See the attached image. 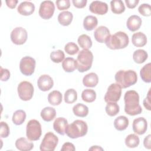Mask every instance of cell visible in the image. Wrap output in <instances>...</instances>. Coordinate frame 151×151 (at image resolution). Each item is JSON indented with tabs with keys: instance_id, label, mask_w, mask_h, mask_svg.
<instances>
[{
	"instance_id": "6da1fadb",
	"label": "cell",
	"mask_w": 151,
	"mask_h": 151,
	"mask_svg": "<svg viewBox=\"0 0 151 151\" xmlns=\"http://www.w3.org/2000/svg\"><path fill=\"white\" fill-rule=\"evenodd\" d=\"M124 111L130 116L139 114L142 109L139 104V96L135 90L126 91L124 96Z\"/></svg>"
},
{
	"instance_id": "7a4b0ae2",
	"label": "cell",
	"mask_w": 151,
	"mask_h": 151,
	"mask_svg": "<svg viewBox=\"0 0 151 151\" xmlns=\"http://www.w3.org/2000/svg\"><path fill=\"white\" fill-rule=\"evenodd\" d=\"M129 42V39L126 33L118 31L113 35H110L104 43L110 49L119 50L126 48Z\"/></svg>"
},
{
	"instance_id": "3957f363",
	"label": "cell",
	"mask_w": 151,
	"mask_h": 151,
	"mask_svg": "<svg viewBox=\"0 0 151 151\" xmlns=\"http://www.w3.org/2000/svg\"><path fill=\"white\" fill-rule=\"evenodd\" d=\"M114 78L116 83L123 88L134 85L137 80V74L132 70H119L116 73Z\"/></svg>"
},
{
	"instance_id": "277c9868",
	"label": "cell",
	"mask_w": 151,
	"mask_h": 151,
	"mask_svg": "<svg viewBox=\"0 0 151 151\" xmlns=\"http://www.w3.org/2000/svg\"><path fill=\"white\" fill-rule=\"evenodd\" d=\"M87 131L88 126L84 121L76 120L72 123L67 126L65 133L70 138L77 139L85 136Z\"/></svg>"
},
{
	"instance_id": "5b68a950",
	"label": "cell",
	"mask_w": 151,
	"mask_h": 151,
	"mask_svg": "<svg viewBox=\"0 0 151 151\" xmlns=\"http://www.w3.org/2000/svg\"><path fill=\"white\" fill-rule=\"evenodd\" d=\"M93 61V55L88 50L83 49L78 52L76 63L77 69L80 73H84L90 70Z\"/></svg>"
},
{
	"instance_id": "8992f818",
	"label": "cell",
	"mask_w": 151,
	"mask_h": 151,
	"mask_svg": "<svg viewBox=\"0 0 151 151\" xmlns=\"http://www.w3.org/2000/svg\"><path fill=\"white\" fill-rule=\"evenodd\" d=\"M26 135L28 140L31 141H36L40 139L42 129L40 123L35 119L30 120L26 127Z\"/></svg>"
},
{
	"instance_id": "52a82bcc",
	"label": "cell",
	"mask_w": 151,
	"mask_h": 151,
	"mask_svg": "<svg viewBox=\"0 0 151 151\" xmlns=\"http://www.w3.org/2000/svg\"><path fill=\"white\" fill-rule=\"evenodd\" d=\"M58 143V137L53 133L49 132L45 134L40 149L41 151H54Z\"/></svg>"
},
{
	"instance_id": "ba28073f",
	"label": "cell",
	"mask_w": 151,
	"mask_h": 151,
	"mask_svg": "<svg viewBox=\"0 0 151 151\" xmlns=\"http://www.w3.org/2000/svg\"><path fill=\"white\" fill-rule=\"evenodd\" d=\"M19 97L23 101L31 100L34 94L33 85L29 81H21L17 88Z\"/></svg>"
},
{
	"instance_id": "9c48e42d",
	"label": "cell",
	"mask_w": 151,
	"mask_h": 151,
	"mask_svg": "<svg viewBox=\"0 0 151 151\" xmlns=\"http://www.w3.org/2000/svg\"><path fill=\"white\" fill-rule=\"evenodd\" d=\"M122 87L117 83L111 84L104 96V101L107 103H116L121 97Z\"/></svg>"
},
{
	"instance_id": "30bf717a",
	"label": "cell",
	"mask_w": 151,
	"mask_h": 151,
	"mask_svg": "<svg viewBox=\"0 0 151 151\" xmlns=\"http://www.w3.org/2000/svg\"><path fill=\"white\" fill-rule=\"evenodd\" d=\"M35 63V59L29 56L22 58L19 63V69L21 73L26 76H31L34 72Z\"/></svg>"
},
{
	"instance_id": "8fae6325",
	"label": "cell",
	"mask_w": 151,
	"mask_h": 151,
	"mask_svg": "<svg viewBox=\"0 0 151 151\" xmlns=\"http://www.w3.org/2000/svg\"><path fill=\"white\" fill-rule=\"evenodd\" d=\"M11 40L16 45L24 44L28 38V34L25 29L19 27L15 28L11 33Z\"/></svg>"
},
{
	"instance_id": "7c38bea8",
	"label": "cell",
	"mask_w": 151,
	"mask_h": 151,
	"mask_svg": "<svg viewBox=\"0 0 151 151\" xmlns=\"http://www.w3.org/2000/svg\"><path fill=\"white\" fill-rule=\"evenodd\" d=\"M55 5L51 1H42L39 8V15L44 19H50L54 12Z\"/></svg>"
},
{
	"instance_id": "4fadbf2b",
	"label": "cell",
	"mask_w": 151,
	"mask_h": 151,
	"mask_svg": "<svg viewBox=\"0 0 151 151\" xmlns=\"http://www.w3.org/2000/svg\"><path fill=\"white\" fill-rule=\"evenodd\" d=\"M89 9L93 14L102 15L107 12L108 5L106 2L100 1H94L90 4Z\"/></svg>"
},
{
	"instance_id": "5bb4252c",
	"label": "cell",
	"mask_w": 151,
	"mask_h": 151,
	"mask_svg": "<svg viewBox=\"0 0 151 151\" xmlns=\"http://www.w3.org/2000/svg\"><path fill=\"white\" fill-rule=\"evenodd\" d=\"M37 85L39 89L42 91L50 90L54 85L52 78L47 74L41 75L37 80Z\"/></svg>"
},
{
	"instance_id": "9a60e30c",
	"label": "cell",
	"mask_w": 151,
	"mask_h": 151,
	"mask_svg": "<svg viewBox=\"0 0 151 151\" xmlns=\"http://www.w3.org/2000/svg\"><path fill=\"white\" fill-rule=\"evenodd\" d=\"M132 128L135 133L139 135L143 134L147 130V122L144 117H137L133 120Z\"/></svg>"
},
{
	"instance_id": "2e32d148",
	"label": "cell",
	"mask_w": 151,
	"mask_h": 151,
	"mask_svg": "<svg viewBox=\"0 0 151 151\" xmlns=\"http://www.w3.org/2000/svg\"><path fill=\"white\" fill-rule=\"evenodd\" d=\"M110 35L108 28L105 26H100L97 28L94 32V37L96 40L100 43L105 42L106 39Z\"/></svg>"
},
{
	"instance_id": "e0dca14e",
	"label": "cell",
	"mask_w": 151,
	"mask_h": 151,
	"mask_svg": "<svg viewBox=\"0 0 151 151\" xmlns=\"http://www.w3.org/2000/svg\"><path fill=\"white\" fill-rule=\"evenodd\" d=\"M35 11V5L33 3L29 1H24L19 4L18 6V12L24 16H28L33 14Z\"/></svg>"
},
{
	"instance_id": "ac0fdd59",
	"label": "cell",
	"mask_w": 151,
	"mask_h": 151,
	"mask_svg": "<svg viewBox=\"0 0 151 151\" xmlns=\"http://www.w3.org/2000/svg\"><path fill=\"white\" fill-rule=\"evenodd\" d=\"M142 23V19L136 15L130 16L126 22V26L130 31H136L141 27Z\"/></svg>"
},
{
	"instance_id": "d6986e66",
	"label": "cell",
	"mask_w": 151,
	"mask_h": 151,
	"mask_svg": "<svg viewBox=\"0 0 151 151\" xmlns=\"http://www.w3.org/2000/svg\"><path fill=\"white\" fill-rule=\"evenodd\" d=\"M68 125V122L66 119L64 117H57L54 122L53 128L54 130L61 135L65 134V130L67 126Z\"/></svg>"
},
{
	"instance_id": "ffe728a7",
	"label": "cell",
	"mask_w": 151,
	"mask_h": 151,
	"mask_svg": "<svg viewBox=\"0 0 151 151\" xmlns=\"http://www.w3.org/2000/svg\"><path fill=\"white\" fill-rule=\"evenodd\" d=\"M15 146L21 151H29L33 149L34 144L25 137H20L15 142Z\"/></svg>"
},
{
	"instance_id": "44dd1931",
	"label": "cell",
	"mask_w": 151,
	"mask_h": 151,
	"mask_svg": "<svg viewBox=\"0 0 151 151\" xmlns=\"http://www.w3.org/2000/svg\"><path fill=\"white\" fill-rule=\"evenodd\" d=\"M132 44L137 47L145 46L147 43V37L146 35L142 32L134 33L132 37Z\"/></svg>"
},
{
	"instance_id": "7402d4cb",
	"label": "cell",
	"mask_w": 151,
	"mask_h": 151,
	"mask_svg": "<svg viewBox=\"0 0 151 151\" xmlns=\"http://www.w3.org/2000/svg\"><path fill=\"white\" fill-rule=\"evenodd\" d=\"M99 83L98 76L94 73H90L86 74L83 79V83L87 87H94Z\"/></svg>"
},
{
	"instance_id": "603a6c76",
	"label": "cell",
	"mask_w": 151,
	"mask_h": 151,
	"mask_svg": "<svg viewBox=\"0 0 151 151\" xmlns=\"http://www.w3.org/2000/svg\"><path fill=\"white\" fill-rule=\"evenodd\" d=\"M57 19L58 22L61 25L68 26L71 23L73 19V15L70 11H63L58 14Z\"/></svg>"
},
{
	"instance_id": "cb8c5ba5",
	"label": "cell",
	"mask_w": 151,
	"mask_h": 151,
	"mask_svg": "<svg viewBox=\"0 0 151 151\" xmlns=\"http://www.w3.org/2000/svg\"><path fill=\"white\" fill-rule=\"evenodd\" d=\"M41 117L45 122H51L56 116L55 109L52 107H45L41 111Z\"/></svg>"
},
{
	"instance_id": "d4e9b609",
	"label": "cell",
	"mask_w": 151,
	"mask_h": 151,
	"mask_svg": "<svg viewBox=\"0 0 151 151\" xmlns=\"http://www.w3.org/2000/svg\"><path fill=\"white\" fill-rule=\"evenodd\" d=\"M129 119L124 116H120L115 119L114 126L119 131H123L126 129L129 126Z\"/></svg>"
},
{
	"instance_id": "484cf974",
	"label": "cell",
	"mask_w": 151,
	"mask_h": 151,
	"mask_svg": "<svg viewBox=\"0 0 151 151\" xmlns=\"http://www.w3.org/2000/svg\"><path fill=\"white\" fill-rule=\"evenodd\" d=\"M62 67L65 72H73L77 68L76 60L72 57H67L62 63Z\"/></svg>"
},
{
	"instance_id": "4316f807",
	"label": "cell",
	"mask_w": 151,
	"mask_h": 151,
	"mask_svg": "<svg viewBox=\"0 0 151 151\" xmlns=\"http://www.w3.org/2000/svg\"><path fill=\"white\" fill-rule=\"evenodd\" d=\"M98 24L97 18L93 15H88L83 21V27L87 31H91L94 29Z\"/></svg>"
},
{
	"instance_id": "83f0119b",
	"label": "cell",
	"mask_w": 151,
	"mask_h": 151,
	"mask_svg": "<svg viewBox=\"0 0 151 151\" xmlns=\"http://www.w3.org/2000/svg\"><path fill=\"white\" fill-rule=\"evenodd\" d=\"M62 94L57 90H54L50 92L48 96V101L52 106L59 105L62 102Z\"/></svg>"
},
{
	"instance_id": "f1b7e54d",
	"label": "cell",
	"mask_w": 151,
	"mask_h": 151,
	"mask_svg": "<svg viewBox=\"0 0 151 151\" xmlns=\"http://www.w3.org/2000/svg\"><path fill=\"white\" fill-rule=\"evenodd\" d=\"M73 111L76 116L84 117L88 114V108L82 103H77L73 107Z\"/></svg>"
},
{
	"instance_id": "f546056e",
	"label": "cell",
	"mask_w": 151,
	"mask_h": 151,
	"mask_svg": "<svg viewBox=\"0 0 151 151\" xmlns=\"http://www.w3.org/2000/svg\"><path fill=\"white\" fill-rule=\"evenodd\" d=\"M140 77L142 80L147 83L151 82V64L149 63L145 65L140 71Z\"/></svg>"
},
{
	"instance_id": "4dcf8cb0",
	"label": "cell",
	"mask_w": 151,
	"mask_h": 151,
	"mask_svg": "<svg viewBox=\"0 0 151 151\" xmlns=\"http://www.w3.org/2000/svg\"><path fill=\"white\" fill-rule=\"evenodd\" d=\"M148 57L147 52L142 49L136 50L133 54V59L137 64H142L144 63Z\"/></svg>"
},
{
	"instance_id": "1f68e13d",
	"label": "cell",
	"mask_w": 151,
	"mask_h": 151,
	"mask_svg": "<svg viewBox=\"0 0 151 151\" xmlns=\"http://www.w3.org/2000/svg\"><path fill=\"white\" fill-rule=\"evenodd\" d=\"M26 119V113L23 110H16L13 115L12 120L14 124L15 125L22 124Z\"/></svg>"
},
{
	"instance_id": "d6a6232c",
	"label": "cell",
	"mask_w": 151,
	"mask_h": 151,
	"mask_svg": "<svg viewBox=\"0 0 151 151\" xmlns=\"http://www.w3.org/2000/svg\"><path fill=\"white\" fill-rule=\"evenodd\" d=\"M111 11L116 14H120L125 11V6L122 1L113 0L110 2Z\"/></svg>"
},
{
	"instance_id": "836d02e7",
	"label": "cell",
	"mask_w": 151,
	"mask_h": 151,
	"mask_svg": "<svg viewBox=\"0 0 151 151\" xmlns=\"http://www.w3.org/2000/svg\"><path fill=\"white\" fill-rule=\"evenodd\" d=\"M78 43L81 48L88 50L92 46V41L90 37L86 34H82L78 37Z\"/></svg>"
},
{
	"instance_id": "e575fe53",
	"label": "cell",
	"mask_w": 151,
	"mask_h": 151,
	"mask_svg": "<svg viewBox=\"0 0 151 151\" xmlns=\"http://www.w3.org/2000/svg\"><path fill=\"white\" fill-rule=\"evenodd\" d=\"M82 100L87 103H92L96 99V93L92 89H85L81 93Z\"/></svg>"
},
{
	"instance_id": "d590c367",
	"label": "cell",
	"mask_w": 151,
	"mask_h": 151,
	"mask_svg": "<svg viewBox=\"0 0 151 151\" xmlns=\"http://www.w3.org/2000/svg\"><path fill=\"white\" fill-rule=\"evenodd\" d=\"M125 144L127 147L134 148L138 146L140 143L139 137L135 134H130L125 139Z\"/></svg>"
},
{
	"instance_id": "8d00e7d4",
	"label": "cell",
	"mask_w": 151,
	"mask_h": 151,
	"mask_svg": "<svg viewBox=\"0 0 151 151\" xmlns=\"http://www.w3.org/2000/svg\"><path fill=\"white\" fill-rule=\"evenodd\" d=\"M77 99V93L73 88L68 89L64 93V101L68 104L74 103Z\"/></svg>"
},
{
	"instance_id": "74e56055",
	"label": "cell",
	"mask_w": 151,
	"mask_h": 151,
	"mask_svg": "<svg viewBox=\"0 0 151 151\" xmlns=\"http://www.w3.org/2000/svg\"><path fill=\"white\" fill-rule=\"evenodd\" d=\"M105 110L109 116L113 117L117 114L120 111V107L116 103H107Z\"/></svg>"
},
{
	"instance_id": "f35d334b",
	"label": "cell",
	"mask_w": 151,
	"mask_h": 151,
	"mask_svg": "<svg viewBox=\"0 0 151 151\" xmlns=\"http://www.w3.org/2000/svg\"><path fill=\"white\" fill-rule=\"evenodd\" d=\"M65 58V54L62 50H58L53 51L50 54V59L55 63H60L63 61Z\"/></svg>"
},
{
	"instance_id": "ab89813d",
	"label": "cell",
	"mask_w": 151,
	"mask_h": 151,
	"mask_svg": "<svg viewBox=\"0 0 151 151\" xmlns=\"http://www.w3.org/2000/svg\"><path fill=\"white\" fill-rule=\"evenodd\" d=\"M64 50L69 55H74L78 52L79 48L76 43L70 42L65 45Z\"/></svg>"
},
{
	"instance_id": "60d3db41",
	"label": "cell",
	"mask_w": 151,
	"mask_h": 151,
	"mask_svg": "<svg viewBox=\"0 0 151 151\" xmlns=\"http://www.w3.org/2000/svg\"><path fill=\"white\" fill-rule=\"evenodd\" d=\"M138 11L145 17H149L151 15L150 5L149 4H142L139 6Z\"/></svg>"
},
{
	"instance_id": "b9f144b4",
	"label": "cell",
	"mask_w": 151,
	"mask_h": 151,
	"mask_svg": "<svg viewBox=\"0 0 151 151\" xmlns=\"http://www.w3.org/2000/svg\"><path fill=\"white\" fill-rule=\"evenodd\" d=\"M10 133L9 127L6 122H1L0 123V136L2 138L7 137Z\"/></svg>"
},
{
	"instance_id": "7bdbcfd3",
	"label": "cell",
	"mask_w": 151,
	"mask_h": 151,
	"mask_svg": "<svg viewBox=\"0 0 151 151\" xmlns=\"http://www.w3.org/2000/svg\"><path fill=\"white\" fill-rule=\"evenodd\" d=\"M58 10H65L70 8V2L69 0H58L55 2Z\"/></svg>"
},
{
	"instance_id": "ee69618b",
	"label": "cell",
	"mask_w": 151,
	"mask_h": 151,
	"mask_svg": "<svg viewBox=\"0 0 151 151\" xmlns=\"http://www.w3.org/2000/svg\"><path fill=\"white\" fill-rule=\"evenodd\" d=\"M10 77V72L6 68L1 67V80L2 81H7Z\"/></svg>"
},
{
	"instance_id": "f6af8a7d",
	"label": "cell",
	"mask_w": 151,
	"mask_h": 151,
	"mask_svg": "<svg viewBox=\"0 0 151 151\" xmlns=\"http://www.w3.org/2000/svg\"><path fill=\"white\" fill-rule=\"evenodd\" d=\"M72 2L73 5L77 8H83L86 6L87 1V0H73Z\"/></svg>"
},
{
	"instance_id": "bcb514c9",
	"label": "cell",
	"mask_w": 151,
	"mask_h": 151,
	"mask_svg": "<svg viewBox=\"0 0 151 151\" xmlns=\"http://www.w3.org/2000/svg\"><path fill=\"white\" fill-rule=\"evenodd\" d=\"M143 106L147 110L150 111L151 110L150 107V89L149 90L147 93V95L146 97L143 100Z\"/></svg>"
},
{
	"instance_id": "7dc6e473",
	"label": "cell",
	"mask_w": 151,
	"mask_h": 151,
	"mask_svg": "<svg viewBox=\"0 0 151 151\" xmlns=\"http://www.w3.org/2000/svg\"><path fill=\"white\" fill-rule=\"evenodd\" d=\"M76 150V148L74 147V145L70 142H65L64 143L61 149V151H66V150H70V151H74Z\"/></svg>"
},
{
	"instance_id": "c3c4849f",
	"label": "cell",
	"mask_w": 151,
	"mask_h": 151,
	"mask_svg": "<svg viewBox=\"0 0 151 151\" xmlns=\"http://www.w3.org/2000/svg\"><path fill=\"white\" fill-rule=\"evenodd\" d=\"M139 2V0H125L126 6L130 9H133L135 8Z\"/></svg>"
},
{
	"instance_id": "681fc988",
	"label": "cell",
	"mask_w": 151,
	"mask_h": 151,
	"mask_svg": "<svg viewBox=\"0 0 151 151\" xmlns=\"http://www.w3.org/2000/svg\"><path fill=\"white\" fill-rule=\"evenodd\" d=\"M150 141H151V135L149 134L144 139V140H143V145L145 148L147 149H150L151 148Z\"/></svg>"
},
{
	"instance_id": "f907efd6",
	"label": "cell",
	"mask_w": 151,
	"mask_h": 151,
	"mask_svg": "<svg viewBox=\"0 0 151 151\" xmlns=\"http://www.w3.org/2000/svg\"><path fill=\"white\" fill-rule=\"evenodd\" d=\"M6 4L8 7L11 9H14L16 7L17 4L18 3L17 0H6L5 1Z\"/></svg>"
},
{
	"instance_id": "816d5d0a",
	"label": "cell",
	"mask_w": 151,
	"mask_h": 151,
	"mask_svg": "<svg viewBox=\"0 0 151 151\" xmlns=\"http://www.w3.org/2000/svg\"><path fill=\"white\" fill-rule=\"evenodd\" d=\"M89 150H103V149L99 146H93L89 149Z\"/></svg>"
}]
</instances>
